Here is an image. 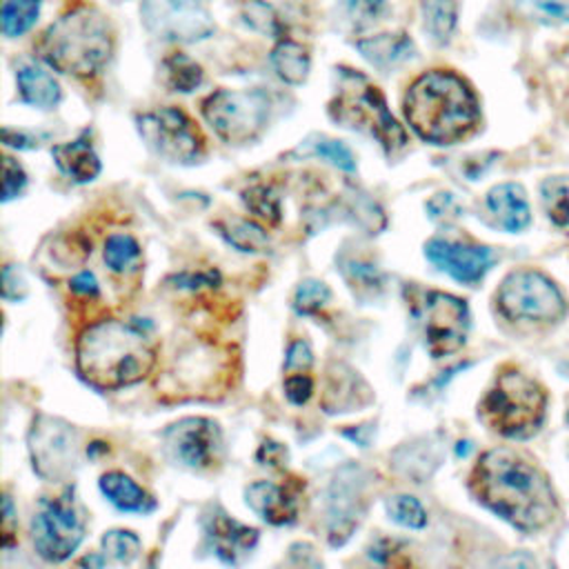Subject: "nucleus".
Segmentation results:
<instances>
[{"mask_svg":"<svg viewBox=\"0 0 569 569\" xmlns=\"http://www.w3.org/2000/svg\"><path fill=\"white\" fill-rule=\"evenodd\" d=\"M104 558H111L113 562L129 565L140 556V538L133 531L127 529H111L100 540Z\"/></svg>","mask_w":569,"mask_h":569,"instance_id":"2f4dec72","label":"nucleus"},{"mask_svg":"<svg viewBox=\"0 0 569 569\" xmlns=\"http://www.w3.org/2000/svg\"><path fill=\"white\" fill-rule=\"evenodd\" d=\"M2 140H4V144L18 147V149H33V147H38V140L33 136H27L22 131H13L9 127L2 129Z\"/></svg>","mask_w":569,"mask_h":569,"instance_id":"8fccbe9b","label":"nucleus"},{"mask_svg":"<svg viewBox=\"0 0 569 569\" xmlns=\"http://www.w3.org/2000/svg\"><path fill=\"white\" fill-rule=\"evenodd\" d=\"M80 565H93V567H102V565H104V558H100V556H84V558L80 560Z\"/></svg>","mask_w":569,"mask_h":569,"instance_id":"603ef678","label":"nucleus"},{"mask_svg":"<svg viewBox=\"0 0 569 569\" xmlns=\"http://www.w3.org/2000/svg\"><path fill=\"white\" fill-rule=\"evenodd\" d=\"M313 365V353L311 347L305 340H296L287 349L284 358V369L287 371H307Z\"/></svg>","mask_w":569,"mask_h":569,"instance_id":"a19ab883","label":"nucleus"},{"mask_svg":"<svg viewBox=\"0 0 569 569\" xmlns=\"http://www.w3.org/2000/svg\"><path fill=\"white\" fill-rule=\"evenodd\" d=\"M100 491L107 500L120 511L147 513L156 507V500L127 473L122 471H107L100 476Z\"/></svg>","mask_w":569,"mask_h":569,"instance_id":"412c9836","label":"nucleus"},{"mask_svg":"<svg viewBox=\"0 0 569 569\" xmlns=\"http://www.w3.org/2000/svg\"><path fill=\"white\" fill-rule=\"evenodd\" d=\"M329 113L336 122L373 136L387 153H396L409 142L407 131L387 109L382 91L358 71L340 69V82Z\"/></svg>","mask_w":569,"mask_h":569,"instance_id":"423d86ee","label":"nucleus"},{"mask_svg":"<svg viewBox=\"0 0 569 569\" xmlns=\"http://www.w3.org/2000/svg\"><path fill=\"white\" fill-rule=\"evenodd\" d=\"M4 167V180H2V202H9L13 198H18L27 184V173L22 171V167L13 160V158H4L2 162Z\"/></svg>","mask_w":569,"mask_h":569,"instance_id":"e433bc0d","label":"nucleus"},{"mask_svg":"<svg viewBox=\"0 0 569 569\" xmlns=\"http://www.w3.org/2000/svg\"><path fill=\"white\" fill-rule=\"evenodd\" d=\"M51 156L62 173H67L76 182H91L100 173V158L89 144V140L78 138L73 142L56 144Z\"/></svg>","mask_w":569,"mask_h":569,"instance_id":"4be33fe9","label":"nucleus"},{"mask_svg":"<svg viewBox=\"0 0 569 569\" xmlns=\"http://www.w3.org/2000/svg\"><path fill=\"white\" fill-rule=\"evenodd\" d=\"M244 500L269 525H289L298 516V493L269 480L251 482L244 489Z\"/></svg>","mask_w":569,"mask_h":569,"instance_id":"a211bd4d","label":"nucleus"},{"mask_svg":"<svg viewBox=\"0 0 569 569\" xmlns=\"http://www.w3.org/2000/svg\"><path fill=\"white\" fill-rule=\"evenodd\" d=\"M13 522H16L13 502H11V498L4 493V498H2V545H4V547H11V540H13Z\"/></svg>","mask_w":569,"mask_h":569,"instance_id":"09e8293b","label":"nucleus"},{"mask_svg":"<svg viewBox=\"0 0 569 569\" xmlns=\"http://www.w3.org/2000/svg\"><path fill=\"white\" fill-rule=\"evenodd\" d=\"M104 262L113 273H131L140 267V244L129 233H113L104 242Z\"/></svg>","mask_w":569,"mask_h":569,"instance_id":"bb28decb","label":"nucleus"},{"mask_svg":"<svg viewBox=\"0 0 569 569\" xmlns=\"http://www.w3.org/2000/svg\"><path fill=\"white\" fill-rule=\"evenodd\" d=\"M331 298V289L316 278H307L298 284L296 293H293V307L298 313L311 316L318 313Z\"/></svg>","mask_w":569,"mask_h":569,"instance_id":"f704fd0d","label":"nucleus"},{"mask_svg":"<svg viewBox=\"0 0 569 569\" xmlns=\"http://www.w3.org/2000/svg\"><path fill=\"white\" fill-rule=\"evenodd\" d=\"M29 453L38 476L60 480L78 465V436L69 422L38 416L29 431Z\"/></svg>","mask_w":569,"mask_h":569,"instance_id":"f8f14e48","label":"nucleus"},{"mask_svg":"<svg viewBox=\"0 0 569 569\" xmlns=\"http://www.w3.org/2000/svg\"><path fill=\"white\" fill-rule=\"evenodd\" d=\"M536 9L558 22H569V0H533Z\"/></svg>","mask_w":569,"mask_h":569,"instance_id":"49530a36","label":"nucleus"},{"mask_svg":"<svg viewBox=\"0 0 569 569\" xmlns=\"http://www.w3.org/2000/svg\"><path fill=\"white\" fill-rule=\"evenodd\" d=\"M271 64L280 80L289 84H300L309 76V53L307 49L289 38L278 40V44L271 51Z\"/></svg>","mask_w":569,"mask_h":569,"instance_id":"393cba45","label":"nucleus"},{"mask_svg":"<svg viewBox=\"0 0 569 569\" xmlns=\"http://www.w3.org/2000/svg\"><path fill=\"white\" fill-rule=\"evenodd\" d=\"M2 296L4 300H22L27 296V280L16 264H7L2 269Z\"/></svg>","mask_w":569,"mask_h":569,"instance_id":"ea45409f","label":"nucleus"},{"mask_svg":"<svg viewBox=\"0 0 569 569\" xmlns=\"http://www.w3.org/2000/svg\"><path fill=\"white\" fill-rule=\"evenodd\" d=\"M207 533L211 538L216 556L227 565H238L258 545V529L233 520L220 509L209 516Z\"/></svg>","mask_w":569,"mask_h":569,"instance_id":"f3484780","label":"nucleus"},{"mask_svg":"<svg viewBox=\"0 0 569 569\" xmlns=\"http://www.w3.org/2000/svg\"><path fill=\"white\" fill-rule=\"evenodd\" d=\"M138 131L156 153L171 162L191 164L204 153V136L180 109L160 107L138 116Z\"/></svg>","mask_w":569,"mask_h":569,"instance_id":"9b49d317","label":"nucleus"},{"mask_svg":"<svg viewBox=\"0 0 569 569\" xmlns=\"http://www.w3.org/2000/svg\"><path fill=\"white\" fill-rule=\"evenodd\" d=\"M164 440L176 460L189 469H209L220 458L222 433L209 418H182L164 431Z\"/></svg>","mask_w":569,"mask_h":569,"instance_id":"2eb2a0df","label":"nucleus"},{"mask_svg":"<svg viewBox=\"0 0 569 569\" xmlns=\"http://www.w3.org/2000/svg\"><path fill=\"white\" fill-rule=\"evenodd\" d=\"M425 256L440 271L465 284L478 282L493 262V253L489 247L449 242L440 238H433L425 244Z\"/></svg>","mask_w":569,"mask_h":569,"instance_id":"dca6fc26","label":"nucleus"},{"mask_svg":"<svg viewBox=\"0 0 569 569\" xmlns=\"http://www.w3.org/2000/svg\"><path fill=\"white\" fill-rule=\"evenodd\" d=\"M311 393H313V380L307 373L296 371L284 378V396L289 402L305 405L311 398Z\"/></svg>","mask_w":569,"mask_h":569,"instance_id":"58836bf2","label":"nucleus"},{"mask_svg":"<svg viewBox=\"0 0 569 569\" xmlns=\"http://www.w3.org/2000/svg\"><path fill=\"white\" fill-rule=\"evenodd\" d=\"M349 16L356 22H371L385 7V0H345Z\"/></svg>","mask_w":569,"mask_h":569,"instance_id":"37998d69","label":"nucleus"},{"mask_svg":"<svg viewBox=\"0 0 569 569\" xmlns=\"http://www.w3.org/2000/svg\"><path fill=\"white\" fill-rule=\"evenodd\" d=\"M31 538L36 551L49 562H62L78 549L84 538V516L71 487L40 500L31 520Z\"/></svg>","mask_w":569,"mask_h":569,"instance_id":"6e6552de","label":"nucleus"},{"mask_svg":"<svg viewBox=\"0 0 569 569\" xmlns=\"http://www.w3.org/2000/svg\"><path fill=\"white\" fill-rule=\"evenodd\" d=\"M567 420H569V413H567Z\"/></svg>","mask_w":569,"mask_h":569,"instance_id":"864d4df0","label":"nucleus"},{"mask_svg":"<svg viewBox=\"0 0 569 569\" xmlns=\"http://www.w3.org/2000/svg\"><path fill=\"white\" fill-rule=\"evenodd\" d=\"M164 71H167V80L176 91L189 93L193 91L200 82H202V69L200 64H196L189 56L176 53L171 58L164 60Z\"/></svg>","mask_w":569,"mask_h":569,"instance_id":"473e14b6","label":"nucleus"},{"mask_svg":"<svg viewBox=\"0 0 569 569\" xmlns=\"http://www.w3.org/2000/svg\"><path fill=\"white\" fill-rule=\"evenodd\" d=\"M487 207L496 216V220L513 233L522 231L531 220L527 193L516 182H502L491 187L487 193Z\"/></svg>","mask_w":569,"mask_h":569,"instance_id":"6ab92c4d","label":"nucleus"},{"mask_svg":"<svg viewBox=\"0 0 569 569\" xmlns=\"http://www.w3.org/2000/svg\"><path fill=\"white\" fill-rule=\"evenodd\" d=\"M365 513V471L360 465L349 462L331 480L329 487V545H345Z\"/></svg>","mask_w":569,"mask_h":569,"instance_id":"4468645a","label":"nucleus"},{"mask_svg":"<svg viewBox=\"0 0 569 569\" xmlns=\"http://www.w3.org/2000/svg\"><path fill=\"white\" fill-rule=\"evenodd\" d=\"M425 29L429 36L442 44L451 38L456 29V2L453 0H422Z\"/></svg>","mask_w":569,"mask_h":569,"instance_id":"cd10ccee","label":"nucleus"},{"mask_svg":"<svg viewBox=\"0 0 569 569\" xmlns=\"http://www.w3.org/2000/svg\"><path fill=\"white\" fill-rule=\"evenodd\" d=\"M216 229L231 247H236L242 253H262L269 249L267 231L253 220H242V218L220 220L216 222Z\"/></svg>","mask_w":569,"mask_h":569,"instance_id":"a878e982","label":"nucleus"},{"mask_svg":"<svg viewBox=\"0 0 569 569\" xmlns=\"http://www.w3.org/2000/svg\"><path fill=\"white\" fill-rule=\"evenodd\" d=\"M69 289L73 293H78V296H91V298H96L100 293L98 280H96V276L91 271H80L78 276H73L71 282H69Z\"/></svg>","mask_w":569,"mask_h":569,"instance_id":"de8ad7c7","label":"nucleus"},{"mask_svg":"<svg viewBox=\"0 0 569 569\" xmlns=\"http://www.w3.org/2000/svg\"><path fill=\"white\" fill-rule=\"evenodd\" d=\"M111 47L113 36L107 18L96 9L78 7L49 24L38 51L56 71L89 78L107 64Z\"/></svg>","mask_w":569,"mask_h":569,"instance_id":"20e7f679","label":"nucleus"},{"mask_svg":"<svg viewBox=\"0 0 569 569\" xmlns=\"http://www.w3.org/2000/svg\"><path fill=\"white\" fill-rule=\"evenodd\" d=\"M498 309L509 320L558 322L567 313V302L551 278L533 269L511 271L498 287Z\"/></svg>","mask_w":569,"mask_h":569,"instance_id":"0eeeda50","label":"nucleus"},{"mask_svg":"<svg viewBox=\"0 0 569 569\" xmlns=\"http://www.w3.org/2000/svg\"><path fill=\"white\" fill-rule=\"evenodd\" d=\"M405 118L422 140L453 144L476 129L480 109L471 87L460 76L436 69L409 87Z\"/></svg>","mask_w":569,"mask_h":569,"instance_id":"7ed1b4c3","label":"nucleus"},{"mask_svg":"<svg viewBox=\"0 0 569 569\" xmlns=\"http://www.w3.org/2000/svg\"><path fill=\"white\" fill-rule=\"evenodd\" d=\"M540 193L551 222L558 227L569 224V178H547L540 184Z\"/></svg>","mask_w":569,"mask_h":569,"instance_id":"c85d7f7f","label":"nucleus"},{"mask_svg":"<svg viewBox=\"0 0 569 569\" xmlns=\"http://www.w3.org/2000/svg\"><path fill=\"white\" fill-rule=\"evenodd\" d=\"M242 202L244 207L262 222L267 224H278L280 218H282V211H280V198L278 193L267 187V184H253L249 189L242 191Z\"/></svg>","mask_w":569,"mask_h":569,"instance_id":"c756f323","label":"nucleus"},{"mask_svg":"<svg viewBox=\"0 0 569 569\" xmlns=\"http://www.w3.org/2000/svg\"><path fill=\"white\" fill-rule=\"evenodd\" d=\"M547 391L516 365L498 369L491 387L478 405L480 420L496 433L525 440L538 433L545 422Z\"/></svg>","mask_w":569,"mask_h":569,"instance_id":"39448f33","label":"nucleus"},{"mask_svg":"<svg viewBox=\"0 0 569 569\" xmlns=\"http://www.w3.org/2000/svg\"><path fill=\"white\" fill-rule=\"evenodd\" d=\"M20 98L38 109H53L60 102L58 80L38 64H22L16 73Z\"/></svg>","mask_w":569,"mask_h":569,"instance_id":"5701e85b","label":"nucleus"},{"mask_svg":"<svg viewBox=\"0 0 569 569\" xmlns=\"http://www.w3.org/2000/svg\"><path fill=\"white\" fill-rule=\"evenodd\" d=\"M218 280V273L216 271H209V273H182V276H176V282H180V287H189V289H196L200 284H213Z\"/></svg>","mask_w":569,"mask_h":569,"instance_id":"3c124183","label":"nucleus"},{"mask_svg":"<svg viewBox=\"0 0 569 569\" xmlns=\"http://www.w3.org/2000/svg\"><path fill=\"white\" fill-rule=\"evenodd\" d=\"M429 216L433 220H447V218H456L460 213V204L451 193H438L427 202Z\"/></svg>","mask_w":569,"mask_h":569,"instance_id":"79ce46f5","label":"nucleus"},{"mask_svg":"<svg viewBox=\"0 0 569 569\" xmlns=\"http://www.w3.org/2000/svg\"><path fill=\"white\" fill-rule=\"evenodd\" d=\"M413 313L431 358L451 356L467 342L471 316L462 298L445 291H425Z\"/></svg>","mask_w":569,"mask_h":569,"instance_id":"9d476101","label":"nucleus"},{"mask_svg":"<svg viewBox=\"0 0 569 569\" xmlns=\"http://www.w3.org/2000/svg\"><path fill=\"white\" fill-rule=\"evenodd\" d=\"M371 400L369 387L365 385V380L358 376V371L338 365L336 371L329 373V385L325 391V409L329 413L336 411H351L356 407H362Z\"/></svg>","mask_w":569,"mask_h":569,"instance_id":"aec40b11","label":"nucleus"},{"mask_svg":"<svg viewBox=\"0 0 569 569\" xmlns=\"http://www.w3.org/2000/svg\"><path fill=\"white\" fill-rule=\"evenodd\" d=\"M142 22L160 40L198 42L213 33V20L200 0H142Z\"/></svg>","mask_w":569,"mask_h":569,"instance_id":"ddd939ff","label":"nucleus"},{"mask_svg":"<svg viewBox=\"0 0 569 569\" xmlns=\"http://www.w3.org/2000/svg\"><path fill=\"white\" fill-rule=\"evenodd\" d=\"M256 458L262 462V465H269V467H280L284 460H287V447L276 442V440H264L256 453Z\"/></svg>","mask_w":569,"mask_h":569,"instance_id":"a18cd8bd","label":"nucleus"},{"mask_svg":"<svg viewBox=\"0 0 569 569\" xmlns=\"http://www.w3.org/2000/svg\"><path fill=\"white\" fill-rule=\"evenodd\" d=\"M345 271H347V278H349V282L356 287H362V289H369V291H373L376 287H380L382 284V276H380V271L373 267V264H365V262H349L347 267H345Z\"/></svg>","mask_w":569,"mask_h":569,"instance_id":"4c0bfd02","label":"nucleus"},{"mask_svg":"<svg viewBox=\"0 0 569 569\" xmlns=\"http://www.w3.org/2000/svg\"><path fill=\"white\" fill-rule=\"evenodd\" d=\"M358 51L376 67L387 69L413 56V42L405 33H378L360 40Z\"/></svg>","mask_w":569,"mask_h":569,"instance_id":"b1692460","label":"nucleus"},{"mask_svg":"<svg viewBox=\"0 0 569 569\" xmlns=\"http://www.w3.org/2000/svg\"><path fill=\"white\" fill-rule=\"evenodd\" d=\"M80 376L98 389H118L147 378L156 349L147 333L124 320H98L82 329L76 342Z\"/></svg>","mask_w":569,"mask_h":569,"instance_id":"f03ea898","label":"nucleus"},{"mask_svg":"<svg viewBox=\"0 0 569 569\" xmlns=\"http://www.w3.org/2000/svg\"><path fill=\"white\" fill-rule=\"evenodd\" d=\"M42 0H4L2 4V31L9 38H16L31 29L40 13Z\"/></svg>","mask_w":569,"mask_h":569,"instance_id":"7c9ffc66","label":"nucleus"},{"mask_svg":"<svg viewBox=\"0 0 569 569\" xmlns=\"http://www.w3.org/2000/svg\"><path fill=\"white\" fill-rule=\"evenodd\" d=\"M313 153H318L320 158L329 160L333 167H338L342 171H353L356 169V158H353L351 149L347 144H342L340 140L318 138L313 142Z\"/></svg>","mask_w":569,"mask_h":569,"instance_id":"c9c22d12","label":"nucleus"},{"mask_svg":"<svg viewBox=\"0 0 569 569\" xmlns=\"http://www.w3.org/2000/svg\"><path fill=\"white\" fill-rule=\"evenodd\" d=\"M202 113L224 142L244 144L262 133L269 118V100L258 89H220L202 102Z\"/></svg>","mask_w":569,"mask_h":569,"instance_id":"1a4fd4ad","label":"nucleus"},{"mask_svg":"<svg viewBox=\"0 0 569 569\" xmlns=\"http://www.w3.org/2000/svg\"><path fill=\"white\" fill-rule=\"evenodd\" d=\"M387 513L393 522H398L400 527L407 529H422L427 525V511L422 509V505L413 498V496H391L387 500Z\"/></svg>","mask_w":569,"mask_h":569,"instance_id":"72a5a7b5","label":"nucleus"},{"mask_svg":"<svg viewBox=\"0 0 569 569\" xmlns=\"http://www.w3.org/2000/svg\"><path fill=\"white\" fill-rule=\"evenodd\" d=\"M469 489L478 502L525 533L542 531L558 518L549 478L529 458L507 447L489 449L478 458Z\"/></svg>","mask_w":569,"mask_h":569,"instance_id":"f257e3e1","label":"nucleus"},{"mask_svg":"<svg viewBox=\"0 0 569 569\" xmlns=\"http://www.w3.org/2000/svg\"><path fill=\"white\" fill-rule=\"evenodd\" d=\"M393 540H380L376 547H371L369 556L380 565H409V558L402 556V551H396Z\"/></svg>","mask_w":569,"mask_h":569,"instance_id":"c03bdc74","label":"nucleus"}]
</instances>
